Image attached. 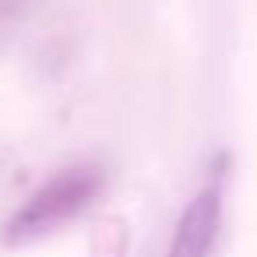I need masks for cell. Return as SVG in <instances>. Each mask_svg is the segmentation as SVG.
<instances>
[{
  "label": "cell",
  "instance_id": "6da1fadb",
  "mask_svg": "<svg viewBox=\"0 0 257 257\" xmlns=\"http://www.w3.org/2000/svg\"><path fill=\"white\" fill-rule=\"evenodd\" d=\"M106 190V169L99 162H74L67 169H57L39 190H32L18 211L4 222L8 246H25L36 239H46L50 232L71 225L78 215H85Z\"/></svg>",
  "mask_w": 257,
  "mask_h": 257
},
{
  "label": "cell",
  "instance_id": "7a4b0ae2",
  "mask_svg": "<svg viewBox=\"0 0 257 257\" xmlns=\"http://www.w3.org/2000/svg\"><path fill=\"white\" fill-rule=\"evenodd\" d=\"M225 180H229V162L225 155H218L208 169V180L194 190V197L180 211L162 257H215L222 239V218H225Z\"/></svg>",
  "mask_w": 257,
  "mask_h": 257
}]
</instances>
